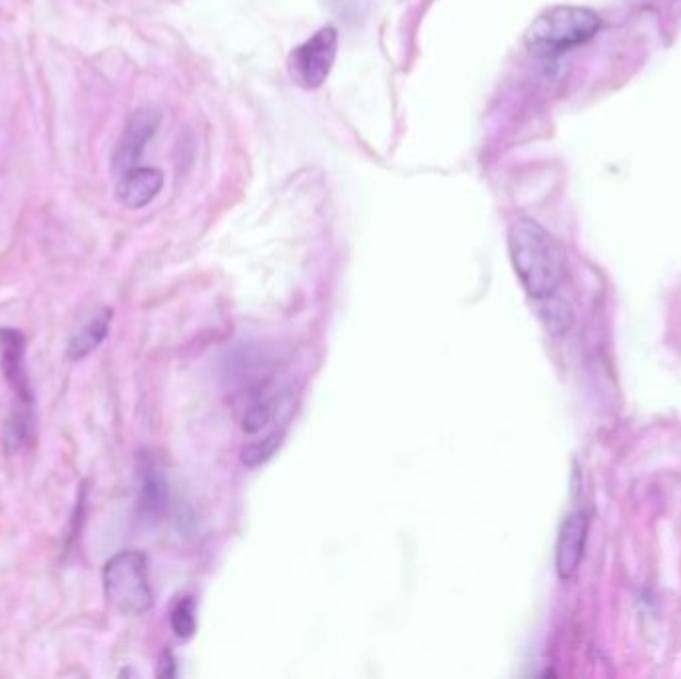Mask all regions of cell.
I'll return each instance as SVG.
<instances>
[{"mask_svg": "<svg viewBox=\"0 0 681 679\" xmlns=\"http://www.w3.org/2000/svg\"><path fill=\"white\" fill-rule=\"evenodd\" d=\"M508 251L526 293L544 301L554 297L566 275V255L554 235L534 220L522 218L508 229Z\"/></svg>", "mask_w": 681, "mask_h": 679, "instance_id": "6da1fadb", "label": "cell"}, {"mask_svg": "<svg viewBox=\"0 0 681 679\" xmlns=\"http://www.w3.org/2000/svg\"><path fill=\"white\" fill-rule=\"evenodd\" d=\"M104 594L108 604L122 616H142L154 606L148 576V560L142 552L124 550L104 566Z\"/></svg>", "mask_w": 681, "mask_h": 679, "instance_id": "7a4b0ae2", "label": "cell"}, {"mask_svg": "<svg viewBox=\"0 0 681 679\" xmlns=\"http://www.w3.org/2000/svg\"><path fill=\"white\" fill-rule=\"evenodd\" d=\"M600 26L602 18L592 8L560 4L534 18L526 30V42L530 48L562 52L592 40Z\"/></svg>", "mask_w": 681, "mask_h": 679, "instance_id": "3957f363", "label": "cell"}, {"mask_svg": "<svg viewBox=\"0 0 681 679\" xmlns=\"http://www.w3.org/2000/svg\"><path fill=\"white\" fill-rule=\"evenodd\" d=\"M337 44L339 36L333 26H325L317 30L309 40L293 48L289 56V74L291 78L307 90L319 88L337 58Z\"/></svg>", "mask_w": 681, "mask_h": 679, "instance_id": "277c9868", "label": "cell"}, {"mask_svg": "<svg viewBox=\"0 0 681 679\" xmlns=\"http://www.w3.org/2000/svg\"><path fill=\"white\" fill-rule=\"evenodd\" d=\"M26 339L18 329H0V371L16 397V413L32 417V389L26 371Z\"/></svg>", "mask_w": 681, "mask_h": 679, "instance_id": "5b68a950", "label": "cell"}, {"mask_svg": "<svg viewBox=\"0 0 681 679\" xmlns=\"http://www.w3.org/2000/svg\"><path fill=\"white\" fill-rule=\"evenodd\" d=\"M160 126V114L152 108H142L130 114L124 134L116 146V152L112 156V168L114 174L120 176L132 168H136L144 156V150L148 142L154 138L156 130Z\"/></svg>", "mask_w": 681, "mask_h": 679, "instance_id": "8992f818", "label": "cell"}, {"mask_svg": "<svg viewBox=\"0 0 681 679\" xmlns=\"http://www.w3.org/2000/svg\"><path fill=\"white\" fill-rule=\"evenodd\" d=\"M590 520L588 514L576 510L566 516L556 544V570L560 578H572L580 568L588 540Z\"/></svg>", "mask_w": 681, "mask_h": 679, "instance_id": "52a82bcc", "label": "cell"}, {"mask_svg": "<svg viewBox=\"0 0 681 679\" xmlns=\"http://www.w3.org/2000/svg\"><path fill=\"white\" fill-rule=\"evenodd\" d=\"M164 174L158 168L136 166L118 176L116 198L128 210L146 208L162 190Z\"/></svg>", "mask_w": 681, "mask_h": 679, "instance_id": "ba28073f", "label": "cell"}, {"mask_svg": "<svg viewBox=\"0 0 681 679\" xmlns=\"http://www.w3.org/2000/svg\"><path fill=\"white\" fill-rule=\"evenodd\" d=\"M168 500V482L160 464L150 458H140V508L148 516H156L164 510Z\"/></svg>", "mask_w": 681, "mask_h": 679, "instance_id": "9c48e42d", "label": "cell"}, {"mask_svg": "<svg viewBox=\"0 0 681 679\" xmlns=\"http://www.w3.org/2000/svg\"><path fill=\"white\" fill-rule=\"evenodd\" d=\"M110 321H112V311L104 309L100 313H96L82 329L76 331V335L70 339L68 343V351L66 357L70 361H82L84 357H88L108 335L110 329Z\"/></svg>", "mask_w": 681, "mask_h": 679, "instance_id": "30bf717a", "label": "cell"}, {"mask_svg": "<svg viewBox=\"0 0 681 679\" xmlns=\"http://www.w3.org/2000/svg\"><path fill=\"white\" fill-rule=\"evenodd\" d=\"M283 433H271L267 435L265 439L261 441H255L251 445H247L243 451H241V462L249 468H255L263 462H267L273 454L279 451V447L283 445Z\"/></svg>", "mask_w": 681, "mask_h": 679, "instance_id": "8fae6325", "label": "cell"}, {"mask_svg": "<svg viewBox=\"0 0 681 679\" xmlns=\"http://www.w3.org/2000/svg\"><path fill=\"white\" fill-rule=\"evenodd\" d=\"M172 630L178 638L186 640L196 634L198 618H196V602L194 598H182L172 610Z\"/></svg>", "mask_w": 681, "mask_h": 679, "instance_id": "7c38bea8", "label": "cell"}, {"mask_svg": "<svg viewBox=\"0 0 681 679\" xmlns=\"http://www.w3.org/2000/svg\"><path fill=\"white\" fill-rule=\"evenodd\" d=\"M271 417H273L271 403L267 399H263V397H257L249 405V409L245 411L243 421H241V429L247 435H257V433H261L269 425Z\"/></svg>", "mask_w": 681, "mask_h": 679, "instance_id": "4fadbf2b", "label": "cell"}, {"mask_svg": "<svg viewBox=\"0 0 681 679\" xmlns=\"http://www.w3.org/2000/svg\"><path fill=\"white\" fill-rule=\"evenodd\" d=\"M552 299L554 297L544 299L548 301V305L540 309V315L552 333H566L568 327L572 325V309L566 301H552Z\"/></svg>", "mask_w": 681, "mask_h": 679, "instance_id": "5bb4252c", "label": "cell"}]
</instances>
